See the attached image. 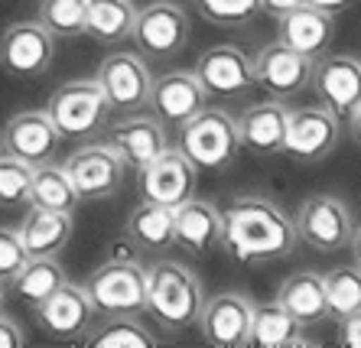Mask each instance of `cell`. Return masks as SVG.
<instances>
[{
	"mask_svg": "<svg viewBox=\"0 0 361 348\" xmlns=\"http://www.w3.org/2000/svg\"><path fill=\"white\" fill-rule=\"evenodd\" d=\"M205 306L202 277L179 261H157L147 267V313L169 332L192 329Z\"/></svg>",
	"mask_w": 361,
	"mask_h": 348,
	"instance_id": "7a4b0ae2",
	"label": "cell"
},
{
	"mask_svg": "<svg viewBox=\"0 0 361 348\" xmlns=\"http://www.w3.org/2000/svg\"><path fill=\"white\" fill-rule=\"evenodd\" d=\"M221 247L238 263L283 261L296 251V221L264 196H238L221 209Z\"/></svg>",
	"mask_w": 361,
	"mask_h": 348,
	"instance_id": "6da1fadb",
	"label": "cell"
},
{
	"mask_svg": "<svg viewBox=\"0 0 361 348\" xmlns=\"http://www.w3.org/2000/svg\"><path fill=\"white\" fill-rule=\"evenodd\" d=\"M195 78L202 82L205 94H221V98H231V94H244L251 92L257 82H254V66L251 56L238 46H212L199 56L195 62Z\"/></svg>",
	"mask_w": 361,
	"mask_h": 348,
	"instance_id": "e0dca14e",
	"label": "cell"
},
{
	"mask_svg": "<svg viewBox=\"0 0 361 348\" xmlns=\"http://www.w3.org/2000/svg\"><path fill=\"white\" fill-rule=\"evenodd\" d=\"M332 36H336V17L306 0L277 17V39L306 59H319L322 52H329Z\"/></svg>",
	"mask_w": 361,
	"mask_h": 348,
	"instance_id": "ffe728a7",
	"label": "cell"
},
{
	"mask_svg": "<svg viewBox=\"0 0 361 348\" xmlns=\"http://www.w3.org/2000/svg\"><path fill=\"white\" fill-rule=\"evenodd\" d=\"M336 342H338V345H345V348H361V309H355L352 316L338 319Z\"/></svg>",
	"mask_w": 361,
	"mask_h": 348,
	"instance_id": "8d00e7d4",
	"label": "cell"
},
{
	"mask_svg": "<svg viewBox=\"0 0 361 348\" xmlns=\"http://www.w3.org/2000/svg\"><path fill=\"white\" fill-rule=\"evenodd\" d=\"M46 114L56 124L62 140L88 144V140H94L101 130L108 128L111 104L94 78H75V82H66V85H59L52 92L49 104H46Z\"/></svg>",
	"mask_w": 361,
	"mask_h": 348,
	"instance_id": "3957f363",
	"label": "cell"
},
{
	"mask_svg": "<svg viewBox=\"0 0 361 348\" xmlns=\"http://www.w3.org/2000/svg\"><path fill=\"white\" fill-rule=\"evenodd\" d=\"M192 7L195 13H202V20L235 30V26L251 23L261 13V0H192Z\"/></svg>",
	"mask_w": 361,
	"mask_h": 348,
	"instance_id": "836d02e7",
	"label": "cell"
},
{
	"mask_svg": "<svg viewBox=\"0 0 361 348\" xmlns=\"http://www.w3.org/2000/svg\"><path fill=\"white\" fill-rule=\"evenodd\" d=\"M306 4H312V7H319V10H326V13H345L348 7H355V0H306Z\"/></svg>",
	"mask_w": 361,
	"mask_h": 348,
	"instance_id": "ab89813d",
	"label": "cell"
},
{
	"mask_svg": "<svg viewBox=\"0 0 361 348\" xmlns=\"http://www.w3.org/2000/svg\"><path fill=\"white\" fill-rule=\"evenodd\" d=\"M348 247H352V254H355V267H361V225L352 231V241H348Z\"/></svg>",
	"mask_w": 361,
	"mask_h": 348,
	"instance_id": "b9f144b4",
	"label": "cell"
},
{
	"mask_svg": "<svg viewBox=\"0 0 361 348\" xmlns=\"http://www.w3.org/2000/svg\"><path fill=\"white\" fill-rule=\"evenodd\" d=\"M251 66H254V82L261 88H267L270 94H277V98L296 94L310 85L312 59L300 56V52L283 46L280 39L261 46L257 56L251 59Z\"/></svg>",
	"mask_w": 361,
	"mask_h": 348,
	"instance_id": "d6986e66",
	"label": "cell"
},
{
	"mask_svg": "<svg viewBox=\"0 0 361 348\" xmlns=\"http://www.w3.org/2000/svg\"><path fill=\"white\" fill-rule=\"evenodd\" d=\"M338 140H342V118H336L329 108L310 104V108L290 111L283 153L296 163H322L326 156H332Z\"/></svg>",
	"mask_w": 361,
	"mask_h": 348,
	"instance_id": "30bf717a",
	"label": "cell"
},
{
	"mask_svg": "<svg viewBox=\"0 0 361 348\" xmlns=\"http://www.w3.org/2000/svg\"><path fill=\"white\" fill-rule=\"evenodd\" d=\"M254 319V299L241 290H225L215 297H205L199 313L202 339L215 348H241L247 345V332Z\"/></svg>",
	"mask_w": 361,
	"mask_h": 348,
	"instance_id": "4fadbf2b",
	"label": "cell"
},
{
	"mask_svg": "<svg viewBox=\"0 0 361 348\" xmlns=\"http://www.w3.org/2000/svg\"><path fill=\"white\" fill-rule=\"evenodd\" d=\"M98 88L104 92L111 111L130 114V111H143L150 104V92H153V75L150 66L143 62L140 52H111L104 56L94 75Z\"/></svg>",
	"mask_w": 361,
	"mask_h": 348,
	"instance_id": "52a82bcc",
	"label": "cell"
},
{
	"mask_svg": "<svg viewBox=\"0 0 361 348\" xmlns=\"http://www.w3.org/2000/svg\"><path fill=\"white\" fill-rule=\"evenodd\" d=\"M286 118H290V108L280 98L251 104L241 111V118H235L238 140L254 156H280L286 140Z\"/></svg>",
	"mask_w": 361,
	"mask_h": 348,
	"instance_id": "44dd1931",
	"label": "cell"
},
{
	"mask_svg": "<svg viewBox=\"0 0 361 348\" xmlns=\"http://www.w3.org/2000/svg\"><path fill=\"white\" fill-rule=\"evenodd\" d=\"M221 241V209L209 199H185L173 209V244L205 254Z\"/></svg>",
	"mask_w": 361,
	"mask_h": 348,
	"instance_id": "603a6c76",
	"label": "cell"
},
{
	"mask_svg": "<svg viewBox=\"0 0 361 348\" xmlns=\"http://www.w3.org/2000/svg\"><path fill=\"white\" fill-rule=\"evenodd\" d=\"M66 173L75 186L82 202H98V199H111L124 182V163L108 144H88L78 147L66 163Z\"/></svg>",
	"mask_w": 361,
	"mask_h": 348,
	"instance_id": "7c38bea8",
	"label": "cell"
},
{
	"mask_svg": "<svg viewBox=\"0 0 361 348\" xmlns=\"http://www.w3.org/2000/svg\"><path fill=\"white\" fill-rule=\"evenodd\" d=\"M30 179H33V166L30 163L7 150H0V209L23 205L26 192H30Z\"/></svg>",
	"mask_w": 361,
	"mask_h": 348,
	"instance_id": "e575fe53",
	"label": "cell"
},
{
	"mask_svg": "<svg viewBox=\"0 0 361 348\" xmlns=\"http://www.w3.org/2000/svg\"><path fill=\"white\" fill-rule=\"evenodd\" d=\"M310 85L322 108L348 120L361 104V59L348 52H322L319 59H312Z\"/></svg>",
	"mask_w": 361,
	"mask_h": 348,
	"instance_id": "9c48e42d",
	"label": "cell"
},
{
	"mask_svg": "<svg viewBox=\"0 0 361 348\" xmlns=\"http://www.w3.org/2000/svg\"><path fill=\"white\" fill-rule=\"evenodd\" d=\"M189 33H192V20H189L183 4H176V0H153V4L137 10L130 39L137 43L140 56L166 62L176 59L179 52L189 46Z\"/></svg>",
	"mask_w": 361,
	"mask_h": 348,
	"instance_id": "8992f818",
	"label": "cell"
},
{
	"mask_svg": "<svg viewBox=\"0 0 361 348\" xmlns=\"http://www.w3.org/2000/svg\"><path fill=\"white\" fill-rule=\"evenodd\" d=\"M33 313L46 335L59 342H75L92 329L94 306L88 299V293H85V287H75V283L66 280L59 290H52L42 303H36Z\"/></svg>",
	"mask_w": 361,
	"mask_h": 348,
	"instance_id": "9a60e30c",
	"label": "cell"
},
{
	"mask_svg": "<svg viewBox=\"0 0 361 348\" xmlns=\"http://www.w3.org/2000/svg\"><path fill=\"white\" fill-rule=\"evenodd\" d=\"M4 150L26 160L30 166H42V163L56 160L62 137L56 130V124L49 120L46 111H20L7 120V128L0 134Z\"/></svg>",
	"mask_w": 361,
	"mask_h": 348,
	"instance_id": "ac0fdd59",
	"label": "cell"
},
{
	"mask_svg": "<svg viewBox=\"0 0 361 348\" xmlns=\"http://www.w3.org/2000/svg\"><path fill=\"white\" fill-rule=\"evenodd\" d=\"M0 313H4V283H0Z\"/></svg>",
	"mask_w": 361,
	"mask_h": 348,
	"instance_id": "7bdbcfd3",
	"label": "cell"
},
{
	"mask_svg": "<svg viewBox=\"0 0 361 348\" xmlns=\"http://www.w3.org/2000/svg\"><path fill=\"white\" fill-rule=\"evenodd\" d=\"M127 238L143 251H166L173 244V209L143 199L127 218Z\"/></svg>",
	"mask_w": 361,
	"mask_h": 348,
	"instance_id": "f1b7e54d",
	"label": "cell"
},
{
	"mask_svg": "<svg viewBox=\"0 0 361 348\" xmlns=\"http://www.w3.org/2000/svg\"><path fill=\"white\" fill-rule=\"evenodd\" d=\"M296 235L300 241L312 247V251H322V254H332V251H342L352 241L355 221L348 205L338 196H310L302 199L300 212H296Z\"/></svg>",
	"mask_w": 361,
	"mask_h": 348,
	"instance_id": "8fae6325",
	"label": "cell"
},
{
	"mask_svg": "<svg viewBox=\"0 0 361 348\" xmlns=\"http://www.w3.org/2000/svg\"><path fill=\"white\" fill-rule=\"evenodd\" d=\"M30 261L23 241H20L17 228H0V283H7L17 277V271Z\"/></svg>",
	"mask_w": 361,
	"mask_h": 348,
	"instance_id": "d590c367",
	"label": "cell"
},
{
	"mask_svg": "<svg viewBox=\"0 0 361 348\" xmlns=\"http://www.w3.org/2000/svg\"><path fill=\"white\" fill-rule=\"evenodd\" d=\"M85 293L94 313L140 316L147 306V267H140L134 257H108L88 273Z\"/></svg>",
	"mask_w": 361,
	"mask_h": 348,
	"instance_id": "5b68a950",
	"label": "cell"
},
{
	"mask_svg": "<svg viewBox=\"0 0 361 348\" xmlns=\"http://www.w3.org/2000/svg\"><path fill=\"white\" fill-rule=\"evenodd\" d=\"M209 104V94L202 88V82L195 78V72H166V75L153 78L150 92V108L157 111V118L166 124H185V120L199 114Z\"/></svg>",
	"mask_w": 361,
	"mask_h": 348,
	"instance_id": "7402d4cb",
	"label": "cell"
},
{
	"mask_svg": "<svg viewBox=\"0 0 361 348\" xmlns=\"http://www.w3.org/2000/svg\"><path fill=\"white\" fill-rule=\"evenodd\" d=\"M322 283H326V316H332L336 323L361 309V267L355 263L336 267L322 273Z\"/></svg>",
	"mask_w": 361,
	"mask_h": 348,
	"instance_id": "1f68e13d",
	"label": "cell"
},
{
	"mask_svg": "<svg viewBox=\"0 0 361 348\" xmlns=\"http://www.w3.org/2000/svg\"><path fill=\"white\" fill-rule=\"evenodd\" d=\"M247 345L251 348H296L310 345V339L302 335V325L286 313L277 299L270 303H254V319L251 332H247Z\"/></svg>",
	"mask_w": 361,
	"mask_h": 348,
	"instance_id": "484cf974",
	"label": "cell"
},
{
	"mask_svg": "<svg viewBox=\"0 0 361 348\" xmlns=\"http://www.w3.org/2000/svg\"><path fill=\"white\" fill-rule=\"evenodd\" d=\"M0 150H4V140H0Z\"/></svg>",
	"mask_w": 361,
	"mask_h": 348,
	"instance_id": "ee69618b",
	"label": "cell"
},
{
	"mask_svg": "<svg viewBox=\"0 0 361 348\" xmlns=\"http://www.w3.org/2000/svg\"><path fill=\"white\" fill-rule=\"evenodd\" d=\"M179 150L189 156L195 170L221 173L235 163L241 140H238V120L225 108H205L179 124Z\"/></svg>",
	"mask_w": 361,
	"mask_h": 348,
	"instance_id": "277c9868",
	"label": "cell"
},
{
	"mask_svg": "<svg viewBox=\"0 0 361 348\" xmlns=\"http://www.w3.org/2000/svg\"><path fill=\"white\" fill-rule=\"evenodd\" d=\"M302 0H261V13H270V17H280L286 10L300 7Z\"/></svg>",
	"mask_w": 361,
	"mask_h": 348,
	"instance_id": "f35d334b",
	"label": "cell"
},
{
	"mask_svg": "<svg viewBox=\"0 0 361 348\" xmlns=\"http://www.w3.org/2000/svg\"><path fill=\"white\" fill-rule=\"evenodd\" d=\"M348 134H352V140H355V147L361 150V104L348 114Z\"/></svg>",
	"mask_w": 361,
	"mask_h": 348,
	"instance_id": "60d3db41",
	"label": "cell"
},
{
	"mask_svg": "<svg viewBox=\"0 0 361 348\" xmlns=\"http://www.w3.org/2000/svg\"><path fill=\"white\" fill-rule=\"evenodd\" d=\"M26 202L33 209H49V212H72L78 209V192L68 179L66 166H56V163H42L33 166V179H30V192H26Z\"/></svg>",
	"mask_w": 361,
	"mask_h": 348,
	"instance_id": "83f0119b",
	"label": "cell"
},
{
	"mask_svg": "<svg viewBox=\"0 0 361 348\" xmlns=\"http://www.w3.org/2000/svg\"><path fill=\"white\" fill-rule=\"evenodd\" d=\"M108 147L118 153L127 170L140 173L153 156H160V153L166 150L169 137H166V128H163L160 118H147L140 111H130L127 118L111 124Z\"/></svg>",
	"mask_w": 361,
	"mask_h": 348,
	"instance_id": "2e32d148",
	"label": "cell"
},
{
	"mask_svg": "<svg viewBox=\"0 0 361 348\" xmlns=\"http://www.w3.org/2000/svg\"><path fill=\"white\" fill-rule=\"evenodd\" d=\"M72 212H49V209H30V215L20 225V241H23L30 257H56L72 238Z\"/></svg>",
	"mask_w": 361,
	"mask_h": 348,
	"instance_id": "d4e9b609",
	"label": "cell"
},
{
	"mask_svg": "<svg viewBox=\"0 0 361 348\" xmlns=\"http://www.w3.org/2000/svg\"><path fill=\"white\" fill-rule=\"evenodd\" d=\"M88 348H157L160 339L153 335L137 316H108L104 325H94L82 335Z\"/></svg>",
	"mask_w": 361,
	"mask_h": 348,
	"instance_id": "f546056e",
	"label": "cell"
},
{
	"mask_svg": "<svg viewBox=\"0 0 361 348\" xmlns=\"http://www.w3.org/2000/svg\"><path fill=\"white\" fill-rule=\"evenodd\" d=\"M85 4L88 0H39V20L56 39H75L85 33Z\"/></svg>",
	"mask_w": 361,
	"mask_h": 348,
	"instance_id": "d6a6232c",
	"label": "cell"
},
{
	"mask_svg": "<svg viewBox=\"0 0 361 348\" xmlns=\"http://www.w3.org/2000/svg\"><path fill=\"white\" fill-rule=\"evenodd\" d=\"M277 303L293 316L302 329L319 325L326 319V283H322V273L316 271L290 273L277 290Z\"/></svg>",
	"mask_w": 361,
	"mask_h": 348,
	"instance_id": "cb8c5ba5",
	"label": "cell"
},
{
	"mask_svg": "<svg viewBox=\"0 0 361 348\" xmlns=\"http://www.w3.org/2000/svg\"><path fill=\"white\" fill-rule=\"evenodd\" d=\"M195 166L179 147H166L140 170V196L163 209H176L195 192Z\"/></svg>",
	"mask_w": 361,
	"mask_h": 348,
	"instance_id": "5bb4252c",
	"label": "cell"
},
{
	"mask_svg": "<svg viewBox=\"0 0 361 348\" xmlns=\"http://www.w3.org/2000/svg\"><path fill=\"white\" fill-rule=\"evenodd\" d=\"M62 283H66V271L56 257H30L17 271V277L10 280V287L26 306H36L49 297L52 290H59Z\"/></svg>",
	"mask_w": 361,
	"mask_h": 348,
	"instance_id": "4dcf8cb0",
	"label": "cell"
},
{
	"mask_svg": "<svg viewBox=\"0 0 361 348\" xmlns=\"http://www.w3.org/2000/svg\"><path fill=\"white\" fill-rule=\"evenodd\" d=\"M56 59V36L39 20H20L0 33V68L13 78H39Z\"/></svg>",
	"mask_w": 361,
	"mask_h": 348,
	"instance_id": "ba28073f",
	"label": "cell"
},
{
	"mask_svg": "<svg viewBox=\"0 0 361 348\" xmlns=\"http://www.w3.org/2000/svg\"><path fill=\"white\" fill-rule=\"evenodd\" d=\"M137 7L134 0H88L85 4V36L101 46H114L130 39Z\"/></svg>",
	"mask_w": 361,
	"mask_h": 348,
	"instance_id": "4316f807",
	"label": "cell"
},
{
	"mask_svg": "<svg viewBox=\"0 0 361 348\" xmlns=\"http://www.w3.org/2000/svg\"><path fill=\"white\" fill-rule=\"evenodd\" d=\"M26 345V335L10 316L0 313V348H23Z\"/></svg>",
	"mask_w": 361,
	"mask_h": 348,
	"instance_id": "74e56055",
	"label": "cell"
}]
</instances>
